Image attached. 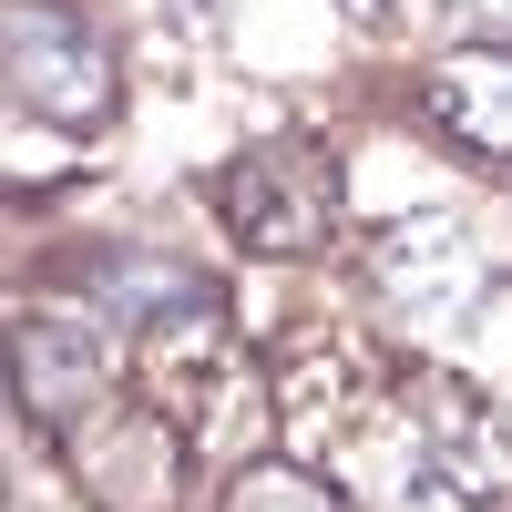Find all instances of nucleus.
Returning a JSON list of instances; mask_svg holds the SVG:
<instances>
[{
	"label": "nucleus",
	"instance_id": "obj_3",
	"mask_svg": "<svg viewBox=\"0 0 512 512\" xmlns=\"http://www.w3.org/2000/svg\"><path fill=\"white\" fill-rule=\"evenodd\" d=\"M11 390L41 431H93L103 400H113V328L82 318V308H21V338H11Z\"/></svg>",
	"mask_w": 512,
	"mask_h": 512
},
{
	"label": "nucleus",
	"instance_id": "obj_7",
	"mask_svg": "<svg viewBox=\"0 0 512 512\" xmlns=\"http://www.w3.org/2000/svg\"><path fill=\"white\" fill-rule=\"evenodd\" d=\"M420 103H431V123L441 134H461L472 154H502L512 164V52H461V62H441L431 82H420Z\"/></svg>",
	"mask_w": 512,
	"mask_h": 512
},
{
	"label": "nucleus",
	"instance_id": "obj_4",
	"mask_svg": "<svg viewBox=\"0 0 512 512\" xmlns=\"http://www.w3.org/2000/svg\"><path fill=\"white\" fill-rule=\"evenodd\" d=\"M400 410H410V441H420L431 492H451V502H492V492L512 482V420H502V400L472 390V379L420 369Z\"/></svg>",
	"mask_w": 512,
	"mask_h": 512
},
{
	"label": "nucleus",
	"instance_id": "obj_6",
	"mask_svg": "<svg viewBox=\"0 0 512 512\" xmlns=\"http://www.w3.org/2000/svg\"><path fill=\"white\" fill-rule=\"evenodd\" d=\"M72 472L103 512H175V441H164L154 410H123V420H93V431L72 441Z\"/></svg>",
	"mask_w": 512,
	"mask_h": 512
},
{
	"label": "nucleus",
	"instance_id": "obj_5",
	"mask_svg": "<svg viewBox=\"0 0 512 512\" xmlns=\"http://www.w3.org/2000/svg\"><path fill=\"white\" fill-rule=\"evenodd\" d=\"M369 287L390 297V318H410L420 338H441L472 318V297H482V267H472V226L461 216H410L379 236L369 256Z\"/></svg>",
	"mask_w": 512,
	"mask_h": 512
},
{
	"label": "nucleus",
	"instance_id": "obj_9",
	"mask_svg": "<svg viewBox=\"0 0 512 512\" xmlns=\"http://www.w3.org/2000/svg\"><path fill=\"white\" fill-rule=\"evenodd\" d=\"M226 512H349L318 472H297V461H256V472L226 482Z\"/></svg>",
	"mask_w": 512,
	"mask_h": 512
},
{
	"label": "nucleus",
	"instance_id": "obj_10",
	"mask_svg": "<svg viewBox=\"0 0 512 512\" xmlns=\"http://www.w3.org/2000/svg\"><path fill=\"white\" fill-rule=\"evenodd\" d=\"M441 11L472 31V41H492V52H512V0H441Z\"/></svg>",
	"mask_w": 512,
	"mask_h": 512
},
{
	"label": "nucleus",
	"instance_id": "obj_1",
	"mask_svg": "<svg viewBox=\"0 0 512 512\" xmlns=\"http://www.w3.org/2000/svg\"><path fill=\"white\" fill-rule=\"evenodd\" d=\"M0 82L31 123L52 134H103L113 103H123V72H113V41L82 21V11H52V0H21L0 21Z\"/></svg>",
	"mask_w": 512,
	"mask_h": 512
},
{
	"label": "nucleus",
	"instance_id": "obj_2",
	"mask_svg": "<svg viewBox=\"0 0 512 512\" xmlns=\"http://www.w3.org/2000/svg\"><path fill=\"white\" fill-rule=\"evenodd\" d=\"M349 216L338 195V154L308 144V134H267L226 164V226L256 246V256H318Z\"/></svg>",
	"mask_w": 512,
	"mask_h": 512
},
{
	"label": "nucleus",
	"instance_id": "obj_8",
	"mask_svg": "<svg viewBox=\"0 0 512 512\" xmlns=\"http://www.w3.org/2000/svg\"><path fill=\"white\" fill-rule=\"evenodd\" d=\"M93 287H103V308L113 318H134V328H205V318H216V287H205L195 267H175V256H103V267H93Z\"/></svg>",
	"mask_w": 512,
	"mask_h": 512
}]
</instances>
